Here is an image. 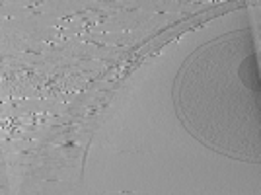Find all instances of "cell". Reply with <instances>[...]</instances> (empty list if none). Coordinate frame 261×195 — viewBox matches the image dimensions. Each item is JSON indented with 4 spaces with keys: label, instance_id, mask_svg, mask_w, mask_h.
I'll list each match as a JSON object with an SVG mask.
<instances>
[{
    "label": "cell",
    "instance_id": "1",
    "mask_svg": "<svg viewBox=\"0 0 261 195\" xmlns=\"http://www.w3.org/2000/svg\"><path fill=\"white\" fill-rule=\"evenodd\" d=\"M240 80L244 86H248L253 92H259V72H257V59L255 55H250L244 59V63L240 65Z\"/></svg>",
    "mask_w": 261,
    "mask_h": 195
}]
</instances>
